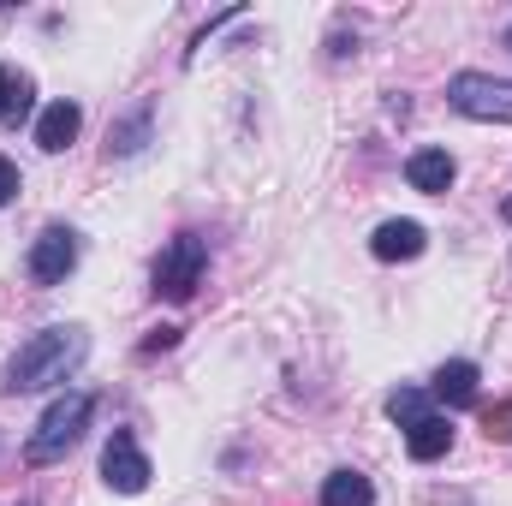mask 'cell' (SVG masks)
<instances>
[{
    "mask_svg": "<svg viewBox=\"0 0 512 506\" xmlns=\"http://www.w3.org/2000/svg\"><path fill=\"white\" fill-rule=\"evenodd\" d=\"M84 352H90V340H84V328H42V334H30L18 352H12V364H6V393H42V387H54V381H66L78 364H84Z\"/></svg>",
    "mask_w": 512,
    "mask_h": 506,
    "instance_id": "6da1fadb",
    "label": "cell"
},
{
    "mask_svg": "<svg viewBox=\"0 0 512 506\" xmlns=\"http://www.w3.org/2000/svg\"><path fill=\"white\" fill-rule=\"evenodd\" d=\"M90 417H96V393H66V399H54V405L42 411V423L30 429V441H24V465H54V459H66V453L84 441Z\"/></svg>",
    "mask_w": 512,
    "mask_h": 506,
    "instance_id": "7a4b0ae2",
    "label": "cell"
},
{
    "mask_svg": "<svg viewBox=\"0 0 512 506\" xmlns=\"http://www.w3.org/2000/svg\"><path fill=\"white\" fill-rule=\"evenodd\" d=\"M203 268H209V245L197 233H179L173 245H161V256H155V292L173 298V304H185V298H197Z\"/></svg>",
    "mask_w": 512,
    "mask_h": 506,
    "instance_id": "3957f363",
    "label": "cell"
},
{
    "mask_svg": "<svg viewBox=\"0 0 512 506\" xmlns=\"http://www.w3.org/2000/svg\"><path fill=\"white\" fill-rule=\"evenodd\" d=\"M447 102H453L465 120L512 126V78H495V72H453V78H447Z\"/></svg>",
    "mask_w": 512,
    "mask_h": 506,
    "instance_id": "277c9868",
    "label": "cell"
},
{
    "mask_svg": "<svg viewBox=\"0 0 512 506\" xmlns=\"http://www.w3.org/2000/svg\"><path fill=\"white\" fill-rule=\"evenodd\" d=\"M149 477H155V465H149V453L137 447V435H131V429H114L108 447H102V483H108L114 495H143Z\"/></svg>",
    "mask_w": 512,
    "mask_h": 506,
    "instance_id": "5b68a950",
    "label": "cell"
},
{
    "mask_svg": "<svg viewBox=\"0 0 512 506\" xmlns=\"http://www.w3.org/2000/svg\"><path fill=\"white\" fill-rule=\"evenodd\" d=\"M24 268H30L36 286H60V280L78 268V233H72V227H42L36 245H30V256H24Z\"/></svg>",
    "mask_w": 512,
    "mask_h": 506,
    "instance_id": "8992f818",
    "label": "cell"
},
{
    "mask_svg": "<svg viewBox=\"0 0 512 506\" xmlns=\"http://www.w3.org/2000/svg\"><path fill=\"white\" fill-rule=\"evenodd\" d=\"M78 126H84V108H78V102H48L42 120H36V143H42L48 155H60V149L78 143Z\"/></svg>",
    "mask_w": 512,
    "mask_h": 506,
    "instance_id": "52a82bcc",
    "label": "cell"
},
{
    "mask_svg": "<svg viewBox=\"0 0 512 506\" xmlns=\"http://www.w3.org/2000/svg\"><path fill=\"white\" fill-rule=\"evenodd\" d=\"M441 405H453V411H471L477 405V364L471 358H447L441 370H435V387H429Z\"/></svg>",
    "mask_w": 512,
    "mask_h": 506,
    "instance_id": "ba28073f",
    "label": "cell"
},
{
    "mask_svg": "<svg viewBox=\"0 0 512 506\" xmlns=\"http://www.w3.org/2000/svg\"><path fill=\"white\" fill-rule=\"evenodd\" d=\"M453 155L447 149H417L411 161H405V179H411V191H423V197H441L447 185H453Z\"/></svg>",
    "mask_w": 512,
    "mask_h": 506,
    "instance_id": "9c48e42d",
    "label": "cell"
},
{
    "mask_svg": "<svg viewBox=\"0 0 512 506\" xmlns=\"http://www.w3.org/2000/svg\"><path fill=\"white\" fill-rule=\"evenodd\" d=\"M405 453H411L417 465H435V459H447V453H453V423L429 411L423 423H411V429H405Z\"/></svg>",
    "mask_w": 512,
    "mask_h": 506,
    "instance_id": "30bf717a",
    "label": "cell"
},
{
    "mask_svg": "<svg viewBox=\"0 0 512 506\" xmlns=\"http://www.w3.org/2000/svg\"><path fill=\"white\" fill-rule=\"evenodd\" d=\"M423 245H429V233L417 221H382L376 239H370V251L382 262H411V256H423Z\"/></svg>",
    "mask_w": 512,
    "mask_h": 506,
    "instance_id": "8fae6325",
    "label": "cell"
},
{
    "mask_svg": "<svg viewBox=\"0 0 512 506\" xmlns=\"http://www.w3.org/2000/svg\"><path fill=\"white\" fill-rule=\"evenodd\" d=\"M322 506H376V489L364 471H334L322 483Z\"/></svg>",
    "mask_w": 512,
    "mask_h": 506,
    "instance_id": "7c38bea8",
    "label": "cell"
},
{
    "mask_svg": "<svg viewBox=\"0 0 512 506\" xmlns=\"http://www.w3.org/2000/svg\"><path fill=\"white\" fill-rule=\"evenodd\" d=\"M143 143H149V102H137L126 120L108 126V155H137Z\"/></svg>",
    "mask_w": 512,
    "mask_h": 506,
    "instance_id": "4fadbf2b",
    "label": "cell"
},
{
    "mask_svg": "<svg viewBox=\"0 0 512 506\" xmlns=\"http://www.w3.org/2000/svg\"><path fill=\"white\" fill-rule=\"evenodd\" d=\"M24 114H30V78L0 66V126H18Z\"/></svg>",
    "mask_w": 512,
    "mask_h": 506,
    "instance_id": "5bb4252c",
    "label": "cell"
},
{
    "mask_svg": "<svg viewBox=\"0 0 512 506\" xmlns=\"http://www.w3.org/2000/svg\"><path fill=\"white\" fill-rule=\"evenodd\" d=\"M387 417H393L399 429L423 423V417H429V393H423V387H393V393H387Z\"/></svg>",
    "mask_w": 512,
    "mask_h": 506,
    "instance_id": "9a60e30c",
    "label": "cell"
},
{
    "mask_svg": "<svg viewBox=\"0 0 512 506\" xmlns=\"http://www.w3.org/2000/svg\"><path fill=\"white\" fill-rule=\"evenodd\" d=\"M18 191H24V179H18V167H12V161L0 155V209H6V203H12Z\"/></svg>",
    "mask_w": 512,
    "mask_h": 506,
    "instance_id": "2e32d148",
    "label": "cell"
},
{
    "mask_svg": "<svg viewBox=\"0 0 512 506\" xmlns=\"http://www.w3.org/2000/svg\"><path fill=\"white\" fill-rule=\"evenodd\" d=\"M489 435H495V441H512V399L489 411Z\"/></svg>",
    "mask_w": 512,
    "mask_h": 506,
    "instance_id": "e0dca14e",
    "label": "cell"
},
{
    "mask_svg": "<svg viewBox=\"0 0 512 506\" xmlns=\"http://www.w3.org/2000/svg\"><path fill=\"white\" fill-rule=\"evenodd\" d=\"M173 340H179V328H155V334L143 340V352H161V346H173Z\"/></svg>",
    "mask_w": 512,
    "mask_h": 506,
    "instance_id": "ac0fdd59",
    "label": "cell"
},
{
    "mask_svg": "<svg viewBox=\"0 0 512 506\" xmlns=\"http://www.w3.org/2000/svg\"><path fill=\"white\" fill-rule=\"evenodd\" d=\"M507 221H512V203H507Z\"/></svg>",
    "mask_w": 512,
    "mask_h": 506,
    "instance_id": "d6986e66",
    "label": "cell"
},
{
    "mask_svg": "<svg viewBox=\"0 0 512 506\" xmlns=\"http://www.w3.org/2000/svg\"><path fill=\"white\" fill-rule=\"evenodd\" d=\"M507 48H512V30H507Z\"/></svg>",
    "mask_w": 512,
    "mask_h": 506,
    "instance_id": "ffe728a7",
    "label": "cell"
}]
</instances>
